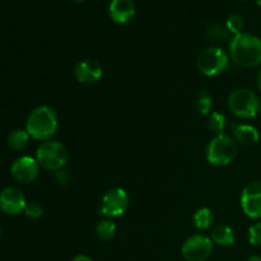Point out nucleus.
<instances>
[{"instance_id":"f257e3e1","label":"nucleus","mask_w":261,"mask_h":261,"mask_svg":"<svg viewBox=\"0 0 261 261\" xmlns=\"http://www.w3.org/2000/svg\"><path fill=\"white\" fill-rule=\"evenodd\" d=\"M229 58L240 66L255 68L261 64V38L252 33L234 36L229 42Z\"/></svg>"},{"instance_id":"f03ea898","label":"nucleus","mask_w":261,"mask_h":261,"mask_svg":"<svg viewBox=\"0 0 261 261\" xmlns=\"http://www.w3.org/2000/svg\"><path fill=\"white\" fill-rule=\"evenodd\" d=\"M59 126L58 114L50 106H38L31 111L25 122V130L31 138L41 142L50 140Z\"/></svg>"},{"instance_id":"7ed1b4c3","label":"nucleus","mask_w":261,"mask_h":261,"mask_svg":"<svg viewBox=\"0 0 261 261\" xmlns=\"http://www.w3.org/2000/svg\"><path fill=\"white\" fill-rule=\"evenodd\" d=\"M38 165L48 171H60L66 166L69 153L65 145L56 140H46L41 143L36 152Z\"/></svg>"},{"instance_id":"20e7f679","label":"nucleus","mask_w":261,"mask_h":261,"mask_svg":"<svg viewBox=\"0 0 261 261\" xmlns=\"http://www.w3.org/2000/svg\"><path fill=\"white\" fill-rule=\"evenodd\" d=\"M205 154L211 165L218 167L229 165L237 155L236 140L226 134L217 135L209 142Z\"/></svg>"},{"instance_id":"39448f33","label":"nucleus","mask_w":261,"mask_h":261,"mask_svg":"<svg viewBox=\"0 0 261 261\" xmlns=\"http://www.w3.org/2000/svg\"><path fill=\"white\" fill-rule=\"evenodd\" d=\"M228 109L240 119H252L259 114L261 105L256 94L249 88H237L228 97Z\"/></svg>"},{"instance_id":"423d86ee","label":"nucleus","mask_w":261,"mask_h":261,"mask_svg":"<svg viewBox=\"0 0 261 261\" xmlns=\"http://www.w3.org/2000/svg\"><path fill=\"white\" fill-rule=\"evenodd\" d=\"M196 65L201 74L206 76H216L223 73L229 65V56L223 48L208 47L199 54Z\"/></svg>"},{"instance_id":"0eeeda50","label":"nucleus","mask_w":261,"mask_h":261,"mask_svg":"<svg viewBox=\"0 0 261 261\" xmlns=\"http://www.w3.org/2000/svg\"><path fill=\"white\" fill-rule=\"evenodd\" d=\"M129 208V195L121 188L107 191L101 201V213L107 218L121 217Z\"/></svg>"},{"instance_id":"6e6552de","label":"nucleus","mask_w":261,"mask_h":261,"mask_svg":"<svg viewBox=\"0 0 261 261\" xmlns=\"http://www.w3.org/2000/svg\"><path fill=\"white\" fill-rule=\"evenodd\" d=\"M213 252V241L204 234H194L184 242L181 254L188 261H205Z\"/></svg>"},{"instance_id":"1a4fd4ad","label":"nucleus","mask_w":261,"mask_h":261,"mask_svg":"<svg viewBox=\"0 0 261 261\" xmlns=\"http://www.w3.org/2000/svg\"><path fill=\"white\" fill-rule=\"evenodd\" d=\"M241 208L251 219H261V181L250 182L241 193Z\"/></svg>"},{"instance_id":"9d476101","label":"nucleus","mask_w":261,"mask_h":261,"mask_svg":"<svg viewBox=\"0 0 261 261\" xmlns=\"http://www.w3.org/2000/svg\"><path fill=\"white\" fill-rule=\"evenodd\" d=\"M40 172V165L37 160L30 155H22L13 162L10 173L13 178L20 184H31L37 178Z\"/></svg>"},{"instance_id":"9b49d317","label":"nucleus","mask_w":261,"mask_h":261,"mask_svg":"<svg viewBox=\"0 0 261 261\" xmlns=\"http://www.w3.org/2000/svg\"><path fill=\"white\" fill-rule=\"evenodd\" d=\"M27 200L22 191L14 186H8L0 191V211L8 216H18L23 213Z\"/></svg>"},{"instance_id":"f8f14e48","label":"nucleus","mask_w":261,"mask_h":261,"mask_svg":"<svg viewBox=\"0 0 261 261\" xmlns=\"http://www.w3.org/2000/svg\"><path fill=\"white\" fill-rule=\"evenodd\" d=\"M74 76L79 83L83 84H93L102 78V66L96 60L86 59L82 60L74 66Z\"/></svg>"},{"instance_id":"ddd939ff","label":"nucleus","mask_w":261,"mask_h":261,"mask_svg":"<svg viewBox=\"0 0 261 261\" xmlns=\"http://www.w3.org/2000/svg\"><path fill=\"white\" fill-rule=\"evenodd\" d=\"M110 18L115 23L125 24L130 22L135 14V4L133 0H112L109 7Z\"/></svg>"},{"instance_id":"4468645a","label":"nucleus","mask_w":261,"mask_h":261,"mask_svg":"<svg viewBox=\"0 0 261 261\" xmlns=\"http://www.w3.org/2000/svg\"><path fill=\"white\" fill-rule=\"evenodd\" d=\"M233 139L242 145H254L259 142V132L256 127L247 124H236L232 126Z\"/></svg>"},{"instance_id":"2eb2a0df","label":"nucleus","mask_w":261,"mask_h":261,"mask_svg":"<svg viewBox=\"0 0 261 261\" xmlns=\"http://www.w3.org/2000/svg\"><path fill=\"white\" fill-rule=\"evenodd\" d=\"M211 239L214 244L219 245V246H232L236 241V234L231 227L222 224L213 229Z\"/></svg>"},{"instance_id":"dca6fc26","label":"nucleus","mask_w":261,"mask_h":261,"mask_svg":"<svg viewBox=\"0 0 261 261\" xmlns=\"http://www.w3.org/2000/svg\"><path fill=\"white\" fill-rule=\"evenodd\" d=\"M193 222H194V226H195L196 228L200 229V231H205V229L211 228L212 224H213L214 222L213 212H212L209 208H205V206L199 208L198 211L194 213Z\"/></svg>"},{"instance_id":"f3484780","label":"nucleus","mask_w":261,"mask_h":261,"mask_svg":"<svg viewBox=\"0 0 261 261\" xmlns=\"http://www.w3.org/2000/svg\"><path fill=\"white\" fill-rule=\"evenodd\" d=\"M30 134L27 133V130L23 129H15L8 135V144L12 149L20 150L23 148L27 147L28 142H30Z\"/></svg>"},{"instance_id":"a211bd4d","label":"nucleus","mask_w":261,"mask_h":261,"mask_svg":"<svg viewBox=\"0 0 261 261\" xmlns=\"http://www.w3.org/2000/svg\"><path fill=\"white\" fill-rule=\"evenodd\" d=\"M229 36H231V32L228 31V28L221 23H214V24L209 25L206 30V37L216 42H224V41L229 40Z\"/></svg>"},{"instance_id":"6ab92c4d","label":"nucleus","mask_w":261,"mask_h":261,"mask_svg":"<svg viewBox=\"0 0 261 261\" xmlns=\"http://www.w3.org/2000/svg\"><path fill=\"white\" fill-rule=\"evenodd\" d=\"M116 233V226L111 221H102L96 227V236L101 241H110L115 237Z\"/></svg>"},{"instance_id":"aec40b11","label":"nucleus","mask_w":261,"mask_h":261,"mask_svg":"<svg viewBox=\"0 0 261 261\" xmlns=\"http://www.w3.org/2000/svg\"><path fill=\"white\" fill-rule=\"evenodd\" d=\"M208 125H209V129H211L212 132L216 133L217 135L223 134L224 129H226V116L218 111L211 112V115H209Z\"/></svg>"},{"instance_id":"412c9836","label":"nucleus","mask_w":261,"mask_h":261,"mask_svg":"<svg viewBox=\"0 0 261 261\" xmlns=\"http://www.w3.org/2000/svg\"><path fill=\"white\" fill-rule=\"evenodd\" d=\"M212 106H213V101L212 97L206 91H201L196 97V109H198L199 114L201 115H211Z\"/></svg>"},{"instance_id":"4be33fe9","label":"nucleus","mask_w":261,"mask_h":261,"mask_svg":"<svg viewBox=\"0 0 261 261\" xmlns=\"http://www.w3.org/2000/svg\"><path fill=\"white\" fill-rule=\"evenodd\" d=\"M226 27L228 28L229 32L233 33L234 36L241 35L245 27L244 18H242L240 14H231L228 18H227Z\"/></svg>"},{"instance_id":"5701e85b","label":"nucleus","mask_w":261,"mask_h":261,"mask_svg":"<svg viewBox=\"0 0 261 261\" xmlns=\"http://www.w3.org/2000/svg\"><path fill=\"white\" fill-rule=\"evenodd\" d=\"M247 239L252 246H261V223L252 224L249 228V233H247Z\"/></svg>"},{"instance_id":"b1692460","label":"nucleus","mask_w":261,"mask_h":261,"mask_svg":"<svg viewBox=\"0 0 261 261\" xmlns=\"http://www.w3.org/2000/svg\"><path fill=\"white\" fill-rule=\"evenodd\" d=\"M25 216L30 218H40L43 214V208L38 203H27L24 209Z\"/></svg>"},{"instance_id":"393cba45","label":"nucleus","mask_w":261,"mask_h":261,"mask_svg":"<svg viewBox=\"0 0 261 261\" xmlns=\"http://www.w3.org/2000/svg\"><path fill=\"white\" fill-rule=\"evenodd\" d=\"M55 178L58 180L59 184H63V185H65V184H68L69 181H70V176H69L68 171H65V170L56 171Z\"/></svg>"},{"instance_id":"a878e982","label":"nucleus","mask_w":261,"mask_h":261,"mask_svg":"<svg viewBox=\"0 0 261 261\" xmlns=\"http://www.w3.org/2000/svg\"><path fill=\"white\" fill-rule=\"evenodd\" d=\"M71 261H93L91 257L86 256V255H79V256H75Z\"/></svg>"},{"instance_id":"bb28decb","label":"nucleus","mask_w":261,"mask_h":261,"mask_svg":"<svg viewBox=\"0 0 261 261\" xmlns=\"http://www.w3.org/2000/svg\"><path fill=\"white\" fill-rule=\"evenodd\" d=\"M256 83H257V87H259L260 91H261V68H260L259 73H257V76H256Z\"/></svg>"},{"instance_id":"cd10ccee","label":"nucleus","mask_w":261,"mask_h":261,"mask_svg":"<svg viewBox=\"0 0 261 261\" xmlns=\"http://www.w3.org/2000/svg\"><path fill=\"white\" fill-rule=\"evenodd\" d=\"M247 261H261V256H257V255H254V256L250 257Z\"/></svg>"},{"instance_id":"c85d7f7f","label":"nucleus","mask_w":261,"mask_h":261,"mask_svg":"<svg viewBox=\"0 0 261 261\" xmlns=\"http://www.w3.org/2000/svg\"><path fill=\"white\" fill-rule=\"evenodd\" d=\"M256 4L259 5V7H261V0H256Z\"/></svg>"},{"instance_id":"c756f323","label":"nucleus","mask_w":261,"mask_h":261,"mask_svg":"<svg viewBox=\"0 0 261 261\" xmlns=\"http://www.w3.org/2000/svg\"><path fill=\"white\" fill-rule=\"evenodd\" d=\"M73 2H83V0H73Z\"/></svg>"},{"instance_id":"7c9ffc66","label":"nucleus","mask_w":261,"mask_h":261,"mask_svg":"<svg viewBox=\"0 0 261 261\" xmlns=\"http://www.w3.org/2000/svg\"><path fill=\"white\" fill-rule=\"evenodd\" d=\"M0 236H2V227H0Z\"/></svg>"},{"instance_id":"2f4dec72","label":"nucleus","mask_w":261,"mask_h":261,"mask_svg":"<svg viewBox=\"0 0 261 261\" xmlns=\"http://www.w3.org/2000/svg\"><path fill=\"white\" fill-rule=\"evenodd\" d=\"M260 110H261V109H260Z\"/></svg>"}]
</instances>
